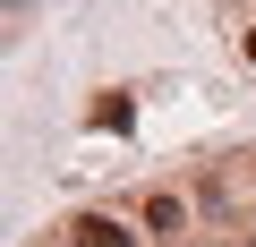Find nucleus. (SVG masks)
<instances>
[{"label": "nucleus", "mask_w": 256, "mask_h": 247, "mask_svg": "<svg viewBox=\"0 0 256 247\" xmlns=\"http://www.w3.org/2000/svg\"><path fill=\"white\" fill-rule=\"evenodd\" d=\"M68 247H137V230H128L120 213H77L68 222Z\"/></svg>", "instance_id": "f257e3e1"}, {"label": "nucleus", "mask_w": 256, "mask_h": 247, "mask_svg": "<svg viewBox=\"0 0 256 247\" xmlns=\"http://www.w3.org/2000/svg\"><path fill=\"white\" fill-rule=\"evenodd\" d=\"M205 196H214V213H222V222H239V213H248V171H239V162H222Z\"/></svg>", "instance_id": "f03ea898"}, {"label": "nucleus", "mask_w": 256, "mask_h": 247, "mask_svg": "<svg viewBox=\"0 0 256 247\" xmlns=\"http://www.w3.org/2000/svg\"><path fill=\"white\" fill-rule=\"evenodd\" d=\"M146 230H171V239H180V230H188V205H180L171 188H154V196H146Z\"/></svg>", "instance_id": "7ed1b4c3"}, {"label": "nucleus", "mask_w": 256, "mask_h": 247, "mask_svg": "<svg viewBox=\"0 0 256 247\" xmlns=\"http://www.w3.org/2000/svg\"><path fill=\"white\" fill-rule=\"evenodd\" d=\"M86 119H94V128H111V137H120L128 119H137V102H128V94H94V111H86Z\"/></svg>", "instance_id": "20e7f679"}, {"label": "nucleus", "mask_w": 256, "mask_h": 247, "mask_svg": "<svg viewBox=\"0 0 256 247\" xmlns=\"http://www.w3.org/2000/svg\"><path fill=\"white\" fill-rule=\"evenodd\" d=\"M239 51H248V68H256V26H239Z\"/></svg>", "instance_id": "39448f33"}]
</instances>
